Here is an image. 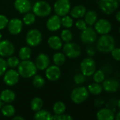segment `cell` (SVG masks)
Instances as JSON below:
<instances>
[{
	"mask_svg": "<svg viewBox=\"0 0 120 120\" xmlns=\"http://www.w3.org/2000/svg\"><path fill=\"white\" fill-rule=\"evenodd\" d=\"M115 40L109 34L101 35L98 39L96 47L99 52L104 54L109 53L115 47Z\"/></svg>",
	"mask_w": 120,
	"mask_h": 120,
	"instance_id": "1",
	"label": "cell"
},
{
	"mask_svg": "<svg viewBox=\"0 0 120 120\" xmlns=\"http://www.w3.org/2000/svg\"><path fill=\"white\" fill-rule=\"evenodd\" d=\"M38 69L35 62L30 59L23 60L21 62L18 66V72L20 76L24 79H29L33 77L37 73Z\"/></svg>",
	"mask_w": 120,
	"mask_h": 120,
	"instance_id": "2",
	"label": "cell"
},
{
	"mask_svg": "<svg viewBox=\"0 0 120 120\" xmlns=\"http://www.w3.org/2000/svg\"><path fill=\"white\" fill-rule=\"evenodd\" d=\"M32 9L35 16L40 18L47 17L52 12V7L50 4L44 0L37 1L32 7Z\"/></svg>",
	"mask_w": 120,
	"mask_h": 120,
	"instance_id": "3",
	"label": "cell"
},
{
	"mask_svg": "<svg viewBox=\"0 0 120 120\" xmlns=\"http://www.w3.org/2000/svg\"><path fill=\"white\" fill-rule=\"evenodd\" d=\"M42 41V33L36 28L30 29L26 35V42L29 47H38Z\"/></svg>",
	"mask_w": 120,
	"mask_h": 120,
	"instance_id": "4",
	"label": "cell"
},
{
	"mask_svg": "<svg viewBox=\"0 0 120 120\" xmlns=\"http://www.w3.org/2000/svg\"><path fill=\"white\" fill-rule=\"evenodd\" d=\"M98 7L104 14L111 15L118 9L119 2L118 0H99Z\"/></svg>",
	"mask_w": 120,
	"mask_h": 120,
	"instance_id": "5",
	"label": "cell"
},
{
	"mask_svg": "<svg viewBox=\"0 0 120 120\" xmlns=\"http://www.w3.org/2000/svg\"><path fill=\"white\" fill-rule=\"evenodd\" d=\"M63 53L69 59H76L81 54V49L80 46L73 42H66L63 46Z\"/></svg>",
	"mask_w": 120,
	"mask_h": 120,
	"instance_id": "6",
	"label": "cell"
},
{
	"mask_svg": "<svg viewBox=\"0 0 120 120\" xmlns=\"http://www.w3.org/2000/svg\"><path fill=\"white\" fill-rule=\"evenodd\" d=\"M81 74L85 76H91L96 71V63L92 57H86L82 60L80 64Z\"/></svg>",
	"mask_w": 120,
	"mask_h": 120,
	"instance_id": "7",
	"label": "cell"
},
{
	"mask_svg": "<svg viewBox=\"0 0 120 120\" xmlns=\"http://www.w3.org/2000/svg\"><path fill=\"white\" fill-rule=\"evenodd\" d=\"M89 96V92L86 87L79 86L75 88L71 93V99L76 104H81L85 102Z\"/></svg>",
	"mask_w": 120,
	"mask_h": 120,
	"instance_id": "8",
	"label": "cell"
},
{
	"mask_svg": "<svg viewBox=\"0 0 120 120\" xmlns=\"http://www.w3.org/2000/svg\"><path fill=\"white\" fill-rule=\"evenodd\" d=\"M71 9L69 0H56L54 4V11L60 17L68 15Z\"/></svg>",
	"mask_w": 120,
	"mask_h": 120,
	"instance_id": "9",
	"label": "cell"
},
{
	"mask_svg": "<svg viewBox=\"0 0 120 120\" xmlns=\"http://www.w3.org/2000/svg\"><path fill=\"white\" fill-rule=\"evenodd\" d=\"M98 38V33L91 26L87 27L86 29L81 31L80 35V39L82 42L85 44H93Z\"/></svg>",
	"mask_w": 120,
	"mask_h": 120,
	"instance_id": "10",
	"label": "cell"
},
{
	"mask_svg": "<svg viewBox=\"0 0 120 120\" xmlns=\"http://www.w3.org/2000/svg\"><path fill=\"white\" fill-rule=\"evenodd\" d=\"M112 26L111 23L105 19H100L94 24L95 30L98 34L100 35L109 34L112 30Z\"/></svg>",
	"mask_w": 120,
	"mask_h": 120,
	"instance_id": "11",
	"label": "cell"
},
{
	"mask_svg": "<svg viewBox=\"0 0 120 120\" xmlns=\"http://www.w3.org/2000/svg\"><path fill=\"white\" fill-rule=\"evenodd\" d=\"M15 52V47L14 44L8 40L0 41V56L9 57Z\"/></svg>",
	"mask_w": 120,
	"mask_h": 120,
	"instance_id": "12",
	"label": "cell"
},
{
	"mask_svg": "<svg viewBox=\"0 0 120 120\" xmlns=\"http://www.w3.org/2000/svg\"><path fill=\"white\" fill-rule=\"evenodd\" d=\"M3 76L4 82L8 86H14L17 84L20 77L18 71L15 70L14 69H10L9 70H7V71Z\"/></svg>",
	"mask_w": 120,
	"mask_h": 120,
	"instance_id": "13",
	"label": "cell"
},
{
	"mask_svg": "<svg viewBox=\"0 0 120 120\" xmlns=\"http://www.w3.org/2000/svg\"><path fill=\"white\" fill-rule=\"evenodd\" d=\"M23 23L22 20L18 19V18H14L9 21L7 28L9 32L14 35H19L23 29Z\"/></svg>",
	"mask_w": 120,
	"mask_h": 120,
	"instance_id": "14",
	"label": "cell"
},
{
	"mask_svg": "<svg viewBox=\"0 0 120 120\" xmlns=\"http://www.w3.org/2000/svg\"><path fill=\"white\" fill-rule=\"evenodd\" d=\"M62 75V71L60 68L54 64L49 66L45 69V76L47 80L50 81H56L59 79Z\"/></svg>",
	"mask_w": 120,
	"mask_h": 120,
	"instance_id": "15",
	"label": "cell"
},
{
	"mask_svg": "<svg viewBox=\"0 0 120 120\" xmlns=\"http://www.w3.org/2000/svg\"><path fill=\"white\" fill-rule=\"evenodd\" d=\"M46 27L48 30L51 32L57 31L62 27L61 17L56 14L52 15L47 19L46 23Z\"/></svg>",
	"mask_w": 120,
	"mask_h": 120,
	"instance_id": "16",
	"label": "cell"
},
{
	"mask_svg": "<svg viewBox=\"0 0 120 120\" xmlns=\"http://www.w3.org/2000/svg\"><path fill=\"white\" fill-rule=\"evenodd\" d=\"M50 64V59L49 56L45 53L39 54L35 58V64L38 69L40 71L45 70Z\"/></svg>",
	"mask_w": 120,
	"mask_h": 120,
	"instance_id": "17",
	"label": "cell"
},
{
	"mask_svg": "<svg viewBox=\"0 0 120 120\" xmlns=\"http://www.w3.org/2000/svg\"><path fill=\"white\" fill-rule=\"evenodd\" d=\"M32 4L30 0H15L14 7L20 14H25L32 9Z\"/></svg>",
	"mask_w": 120,
	"mask_h": 120,
	"instance_id": "18",
	"label": "cell"
},
{
	"mask_svg": "<svg viewBox=\"0 0 120 120\" xmlns=\"http://www.w3.org/2000/svg\"><path fill=\"white\" fill-rule=\"evenodd\" d=\"M120 83L118 80L114 79H105L102 82V88L107 93H115L119 88Z\"/></svg>",
	"mask_w": 120,
	"mask_h": 120,
	"instance_id": "19",
	"label": "cell"
},
{
	"mask_svg": "<svg viewBox=\"0 0 120 120\" xmlns=\"http://www.w3.org/2000/svg\"><path fill=\"white\" fill-rule=\"evenodd\" d=\"M96 117L98 120H114L115 116L112 109L102 108L97 112Z\"/></svg>",
	"mask_w": 120,
	"mask_h": 120,
	"instance_id": "20",
	"label": "cell"
},
{
	"mask_svg": "<svg viewBox=\"0 0 120 120\" xmlns=\"http://www.w3.org/2000/svg\"><path fill=\"white\" fill-rule=\"evenodd\" d=\"M86 11L87 10L85 6L82 4H79V5H76L72 9H71L70 14L73 19H79L83 18L85 16Z\"/></svg>",
	"mask_w": 120,
	"mask_h": 120,
	"instance_id": "21",
	"label": "cell"
},
{
	"mask_svg": "<svg viewBox=\"0 0 120 120\" xmlns=\"http://www.w3.org/2000/svg\"><path fill=\"white\" fill-rule=\"evenodd\" d=\"M47 44L50 48L54 50H59L63 46L62 39L57 35H52L47 40Z\"/></svg>",
	"mask_w": 120,
	"mask_h": 120,
	"instance_id": "22",
	"label": "cell"
},
{
	"mask_svg": "<svg viewBox=\"0 0 120 120\" xmlns=\"http://www.w3.org/2000/svg\"><path fill=\"white\" fill-rule=\"evenodd\" d=\"M0 98H1V100L3 102L9 104L14 101L16 98V94L13 90L10 89H5L3 90L0 93Z\"/></svg>",
	"mask_w": 120,
	"mask_h": 120,
	"instance_id": "23",
	"label": "cell"
},
{
	"mask_svg": "<svg viewBox=\"0 0 120 120\" xmlns=\"http://www.w3.org/2000/svg\"><path fill=\"white\" fill-rule=\"evenodd\" d=\"M35 120H54L53 115L47 110L40 109L35 112L34 114Z\"/></svg>",
	"mask_w": 120,
	"mask_h": 120,
	"instance_id": "24",
	"label": "cell"
},
{
	"mask_svg": "<svg viewBox=\"0 0 120 120\" xmlns=\"http://www.w3.org/2000/svg\"><path fill=\"white\" fill-rule=\"evenodd\" d=\"M84 17V21L89 26H93L98 21V14L94 10H89L86 11Z\"/></svg>",
	"mask_w": 120,
	"mask_h": 120,
	"instance_id": "25",
	"label": "cell"
},
{
	"mask_svg": "<svg viewBox=\"0 0 120 120\" xmlns=\"http://www.w3.org/2000/svg\"><path fill=\"white\" fill-rule=\"evenodd\" d=\"M32 55V50L30 47L24 46L20 48L19 51V58L21 61L30 59Z\"/></svg>",
	"mask_w": 120,
	"mask_h": 120,
	"instance_id": "26",
	"label": "cell"
},
{
	"mask_svg": "<svg viewBox=\"0 0 120 120\" xmlns=\"http://www.w3.org/2000/svg\"><path fill=\"white\" fill-rule=\"evenodd\" d=\"M1 112L4 116L11 117L15 114L16 109L12 105L9 103V104H6L4 105H3V106L1 108Z\"/></svg>",
	"mask_w": 120,
	"mask_h": 120,
	"instance_id": "27",
	"label": "cell"
},
{
	"mask_svg": "<svg viewBox=\"0 0 120 120\" xmlns=\"http://www.w3.org/2000/svg\"><path fill=\"white\" fill-rule=\"evenodd\" d=\"M52 59H53V62L55 65L59 67L63 65L65 62H66V56L64 55V54L63 52H56L54 54L53 56H52Z\"/></svg>",
	"mask_w": 120,
	"mask_h": 120,
	"instance_id": "28",
	"label": "cell"
},
{
	"mask_svg": "<svg viewBox=\"0 0 120 120\" xmlns=\"http://www.w3.org/2000/svg\"><path fill=\"white\" fill-rule=\"evenodd\" d=\"M88 92L92 94V95H100L103 88H102V85H100V83H93L91 84H90L88 87Z\"/></svg>",
	"mask_w": 120,
	"mask_h": 120,
	"instance_id": "29",
	"label": "cell"
},
{
	"mask_svg": "<svg viewBox=\"0 0 120 120\" xmlns=\"http://www.w3.org/2000/svg\"><path fill=\"white\" fill-rule=\"evenodd\" d=\"M65 110H66V105L63 102L61 101L56 102L53 105V112L56 115L64 114Z\"/></svg>",
	"mask_w": 120,
	"mask_h": 120,
	"instance_id": "30",
	"label": "cell"
},
{
	"mask_svg": "<svg viewBox=\"0 0 120 120\" xmlns=\"http://www.w3.org/2000/svg\"><path fill=\"white\" fill-rule=\"evenodd\" d=\"M33 85L35 88H42L45 84V79L41 76L38 74H35L33 77V81H32Z\"/></svg>",
	"mask_w": 120,
	"mask_h": 120,
	"instance_id": "31",
	"label": "cell"
},
{
	"mask_svg": "<svg viewBox=\"0 0 120 120\" xmlns=\"http://www.w3.org/2000/svg\"><path fill=\"white\" fill-rule=\"evenodd\" d=\"M42 106H43V102L40 98L35 97L31 100L30 107H31V109L33 110L34 112H37L41 109Z\"/></svg>",
	"mask_w": 120,
	"mask_h": 120,
	"instance_id": "32",
	"label": "cell"
},
{
	"mask_svg": "<svg viewBox=\"0 0 120 120\" xmlns=\"http://www.w3.org/2000/svg\"><path fill=\"white\" fill-rule=\"evenodd\" d=\"M61 23H62V26H63L64 28L69 29L74 25V19L71 16L66 15L64 16H62V18H61Z\"/></svg>",
	"mask_w": 120,
	"mask_h": 120,
	"instance_id": "33",
	"label": "cell"
},
{
	"mask_svg": "<svg viewBox=\"0 0 120 120\" xmlns=\"http://www.w3.org/2000/svg\"><path fill=\"white\" fill-rule=\"evenodd\" d=\"M22 21L26 26H31L35 21V15L33 13L28 12L23 16Z\"/></svg>",
	"mask_w": 120,
	"mask_h": 120,
	"instance_id": "34",
	"label": "cell"
},
{
	"mask_svg": "<svg viewBox=\"0 0 120 120\" xmlns=\"http://www.w3.org/2000/svg\"><path fill=\"white\" fill-rule=\"evenodd\" d=\"M6 61H7V64L8 67H10L11 69L17 68L19 63H20L19 58H18L16 56H13V55L8 57V59L6 60Z\"/></svg>",
	"mask_w": 120,
	"mask_h": 120,
	"instance_id": "35",
	"label": "cell"
},
{
	"mask_svg": "<svg viewBox=\"0 0 120 120\" xmlns=\"http://www.w3.org/2000/svg\"><path fill=\"white\" fill-rule=\"evenodd\" d=\"M62 42H71L73 39V34L72 32L67 28H65L64 30H62V31L61 32V38Z\"/></svg>",
	"mask_w": 120,
	"mask_h": 120,
	"instance_id": "36",
	"label": "cell"
},
{
	"mask_svg": "<svg viewBox=\"0 0 120 120\" xmlns=\"http://www.w3.org/2000/svg\"><path fill=\"white\" fill-rule=\"evenodd\" d=\"M93 76V80L95 83H102L103 81L105 79V74L101 69L95 71Z\"/></svg>",
	"mask_w": 120,
	"mask_h": 120,
	"instance_id": "37",
	"label": "cell"
},
{
	"mask_svg": "<svg viewBox=\"0 0 120 120\" xmlns=\"http://www.w3.org/2000/svg\"><path fill=\"white\" fill-rule=\"evenodd\" d=\"M8 69V66L7 64V61L3 58L0 56V76L4 74Z\"/></svg>",
	"mask_w": 120,
	"mask_h": 120,
	"instance_id": "38",
	"label": "cell"
},
{
	"mask_svg": "<svg viewBox=\"0 0 120 120\" xmlns=\"http://www.w3.org/2000/svg\"><path fill=\"white\" fill-rule=\"evenodd\" d=\"M86 76H85L83 74H76L74 76V81L76 84L80 85L86 81Z\"/></svg>",
	"mask_w": 120,
	"mask_h": 120,
	"instance_id": "39",
	"label": "cell"
},
{
	"mask_svg": "<svg viewBox=\"0 0 120 120\" xmlns=\"http://www.w3.org/2000/svg\"><path fill=\"white\" fill-rule=\"evenodd\" d=\"M9 21V20L7 16L3 14H0V30H4L7 27Z\"/></svg>",
	"mask_w": 120,
	"mask_h": 120,
	"instance_id": "40",
	"label": "cell"
},
{
	"mask_svg": "<svg viewBox=\"0 0 120 120\" xmlns=\"http://www.w3.org/2000/svg\"><path fill=\"white\" fill-rule=\"evenodd\" d=\"M112 57L117 62H120V47H114L111 52Z\"/></svg>",
	"mask_w": 120,
	"mask_h": 120,
	"instance_id": "41",
	"label": "cell"
},
{
	"mask_svg": "<svg viewBox=\"0 0 120 120\" xmlns=\"http://www.w3.org/2000/svg\"><path fill=\"white\" fill-rule=\"evenodd\" d=\"M75 26L77 28V29H79L81 31L83 30L84 29H86L88 27V25L86 24L85 21L83 19H79L76 21V22L75 23Z\"/></svg>",
	"mask_w": 120,
	"mask_h": 120,
	"instance_id": "42",
	"label": "cell"
},
{
	"mask_svg": "<svg viewBox=\"0 0 120 120\" xmlns=\"http://www.w3.org/2000/svg\"><path fill=\"white\" fill-rule=\"evenodd\" d=\"M54 116V120H74L73 117L71 115L66 114H62L59 115L55 114Z\"/></svg>",
	"mask_w": 120,
	"mask_h": 120,
	"instance_id": "43",
	"label": "cell"
},
{
	"mask_svg": "<svg viewBox=\"0 0 120 120\" xmlns=\"http://www.w3.org/2000/svg\"><path fill=\"white\" fill-rule=\"evenodd\" d=\"M86 52L87 55L89 57H93L95 54V50L94 47L92 46H88L86 49Z\"/></svg>",
	"mask_w": 120,
	"mask_h": 120,
	"instance_id": "44",
	"label": "cell"
},
{
	"mask_svg": "<svg viewBox=\"0 0 120 120\" xmlns=\"http://www.w3.org/2000/svg\"><path fill=\"white\" fill-rule=\"evenodd\" d=\"M103 102H104L103 100H102L101 99H97L95 102V105L96 107H100V106H102Z\"/></svg>",
	"mask_w": 120,
	"mask_h": 120,
	"instance_id": "45",
	"label": "cell"
},
{
	"mask_svg": "<svg viewBox=\"0 0 120 120\" xmlns=\"http://www.w3.org/2000/svg\"><path fill=\"white\" fill-rule=\"evenodd\" d=\"M12 120H26V119L21 116H16L13 117Z\"/></svg>",
	"mask_w": 120,
	"mask_h": 120,
	"instance_id": "46",
	"label": "cell"
},
{
	"mask_svg": "<svg viewBox=\"0 0 120 120\" xmlns=\"http://www.w3.org/2000/svg\"><path fill=\"white\" fill-rule=\"evenodd\" d=\"M115 18H116V20L118 22L120 23V11H119L116 12V15H115Z\"/></svg>",
	"mask_w": 120,
	"mask_h": 120,
	"instance_id": "47",
	"label": "cell"
},
{
	"mask_svg": "<svg viewBox=\"0 0 120 120\" xmlns=\"http://www.w3.org/2000/svg\"><path fill=\"white\" fill-rule=\"evenodd\" d=\"M115 120H120V112H119L117 114H116V116H115Z\"/></svg>",
	"mask_w": 120,
	"mask_h": 120,
	"instance_id": "48",
	"label": "cell"
},
{
	"mask_svg": "<svg viewBox=\"0 0 120 120\" xmlns=\"http://www.w3.org/2000/svg\"><path fill=\"white\" fill-rule=\"evenodd\" d=\"M3 102H2V100H1V98H0V109H1V108H2V107L3 106Z\"/></svg>",
	"mask_w": 120,
	"mask_h": 120,
	"instance_id": "49",
	"label": "cell"
},
{
	"mask_svg": "<svg viewBox=\"0 0 120 120\" xmlns=\"http://www.w3.org/2000/svg\"><path fill=\"white\" fill-rule=\"evenodd\" d=\"M117 105H118V107H119V108L120 109V99L118 100V102H117Z\"/></svg>",
	"mask_w": 120,
	"mask_h": 120,
	"instance_id": "50",
	"label": "cell"
},
{
	"mask_svg": "<svg viewBox=\"0 0 120 120\" xmlns=\"http://www.w3.org/2000/svg\"><path fill=\"white\" fill-rule=\"evenodd\" d=\"M2 34L1 31H0V41L2 40Z\"/></svg>",
	"mask_w": 120,
	"mask_h": 120,
	"instance_id": "51",
	"label": "cell"
},
{
	"mask_svg": "<svg viewBox=\"0 0 120 120\" xmlns=\"http://www.w3.org/2000/svg\"><path fill=\"white\" fill-rule=\"evenodd\" d=\"M119 34H120V26H119Z\"/></svg>",
	"mask_w": 120,
	"mask_h": 120,
	"instance_id": "52",
	"label": "cell"
},
{
	"mask_svg": "<svg viewBox=\"0 0 120 120\" xmlns=\"http://www.w3.org/2000/svg\"><path fill=\"white\" fill-rule=\"evenodd\" d=\"M118 2H119V4H120V0H118Z\"/></svg>",
	"mask_w": 120,
	"mask_h": 120,
	"instance_id": "53",
	"label": "cell"
},
{
	"mask_svg": "<svg viewBox=\"0 0 120 120\" xmlns=\"http://www.w3.org/2000/svg\"><path fill=\"white\" fill-rule=\"evenodd\" d=\"M119 89H120V86H119Z\"/></svg>",
	"mask_w": 120,
	"mask_h": 120,
	"instance_id": "54",
	"label": "cell"
}]
</instances>
